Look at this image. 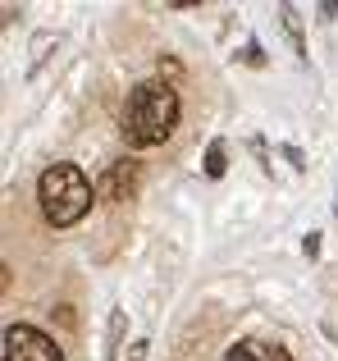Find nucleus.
<instances>
[{"label": "nucleus", "mask_w": 338, "mask_h": 361, "mask_svg": "<svg viewBox=\"0 0 338 361\" xmlns=\"http://www.w3.org/2000/svg\"><path fill=\"white\" fill-rule=\"evenodd\" d=\"M206 174L211 178L224 174V142H211V151H206Z\"/></svg>", "instance_id": "obj_6"}, {"label": "nucleus", "mask_w": 338, "mask_h": 361, "mask_svg": "<svg viewBox=\"0 0 338 361\" xmlns=\"http://www.w3.org/2000/svg\"><path fill=\"white\" fill-rule=\"evenodd\" d=\"M178 123V92L169 82H137L124 101L119 133L128 147H161Z\"/></svg>", "instance_id": "obj_1"}, {"label": "nucleus", "mask_w": 338, "mask_h": 361, "mask_svg": "<svg viewBox=\"0 0 338 361\" xmlns=\"http://www.w3.org/2000/svg\"><path fill=\"white\" fill-rule=\"evenodd\" d=\"M224 361H293L288 357L284 343H270V338H242V343H233Z\"/></svg>", "instance_id": "obj_5"}, {"label": "nucleus", "mask_w": 338, "mask_h": 361, "mask_svg": "<svg viewBox=\"0 0 338 361\" xmlns=\"http://www.w3.org/2000/svg\"><path fill=\"white\" fill-rule=\"evenodd\" d=\"M137 178H142V169H137V160H115V165L106 169V178L96 183V197L101 202H133L137 192Z\"/></svg>", "instance_id": "obj_4"}, {"label": "nucleus", "mask_w": 338, "mask_h": 361, "mask_svg": "<svg viewBox=\"0 0 338 361\" xmlns=\"http://www.w3.org/2000/svg\"><path fill=\"white\" fill-rule=\"evenodd\" d=\"M5 361H64L60 343L32 325H9L5 329Z\"/></svg>", "instance_id": "obj_3"}, {"label": "nucleus", "mask_w": 338, "mask_h": 361, "mask_svg": "<svg viewBox=\"0 0 338 361\" xmlns=\"http://www.w3.org/2000/svg\"><path fill=\"white\" fill-rule=\"evenodd\" d=\"M146 357V343H133V357H128V361H142Z\"/></svg>", "instance_id": "obj_7"}, {"label": "nucleus", "mask_w": 338, "mask_h": 361, "mask_svg": "<svg viewBox=\"0 0 338 361\" xmlns=\"http://www.w3.org/2000/svg\"><path fill=\"white\" fill-rule=\"evenodd\" d=\"M37 197H42V215L55 229H69L92 211V183L78 165H51L37 183Z\"/></svg>", "instance_id": "obj_2"}]
</instances>
